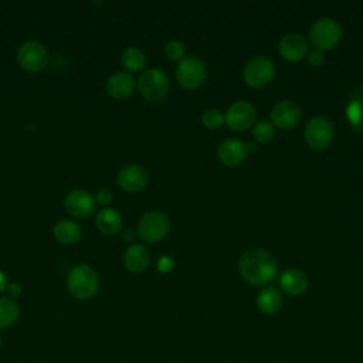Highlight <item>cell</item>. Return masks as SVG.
Segmentation results:
<instances>
[{"mask_svg": "<svg viewBox=\"0 0 363 363\" xmlns=\"http://www.w3.org/2000/svg\"><path fill=\"white\" fill-rule=\"evenodd\" d=\"M308 146L313 150H325L333 142L335 126L326 116L318 115L308 121L303 130Z\"/></svg>", "mask_w": 363, "mask_h": 363, "instance_id": "obj_5", "label": "cell"}, {"mask_svg": "<svg viewBox=\"0 0 363 363\" xmlns=\"http://www.w3.org/2000/svg\"><path fill=\"white\" fill-rule=\"evenodd\" d=\"M274 135H275V126L271 122L259 121L252 128V136L259 143L269 142L274 138Z\"/></svg>", "mask_w": 363, "mask_h": 363, "instance_id": "obj_25", "label": "cell"}, {"mask_svg": "<svg viewBox=\"0 0 363 363\" xmlns=\"http://www.w3.org/2000/svg\"><path fill=\"white\" fill-rule=\"evenodd\" d=\"M302 118L301 106L289 99L277 102L271 109V123L279 129L295 128Z\"/></svg>", "mask_w": 363, "mask_h": 363, "instance_id": "obj_11", "label": "cell"}, {"mask_svg": "<svg viewBox=\"0 0 363 363\" xmlns=\"http://www.w3.org/2000/svg\"><path fill=\"white\" fill-rule=\"evenodd\" d=\"M308 61H309V64L311 65H313V67H319V65H322L323 64V61H325V55H323V51H320V50H312L311 52H308Z\"/></svg>", "mask_w": 363, "mask_h": 363, "instance_id": "obj_29", "label": "cell"}, {"mask_svg": "<svg viewBox=\"0 0 363 363\" xmlns=\"http://www.w3.org/2000/svg\"><path fill=\"white\" fill-rule=\"evenodd\" d=\"M64 208L77 218H86L95 210V200L85 190H72L64 199Z\"/></svg>", "mask_w": 363, "mask_h": 363, "instance_id": "obj_15", "label": "cell"}, {"mask_svg": "<svg viewBox=\"0 0 363 363\" xmlns=\"http://www.w3.org/2000/svg\"><path fill=\"white\" fill-rule=\"evenodd\" d=\"M362 363H363V362H362Z\"/></svg>", "mask_w": 363, "mask_h": 363, "instance_id": "obj_37", "label": "cell"}, {"mask_svg": "<svg viewBox=\"0 0 363 363\" xmlns=\"http://www.w3.org/2000/svg\"><path fill=\"white\" fill-rule=\"evenodd\" d=\"M201 122H203L204 128L214 130V129H218V128L223 125V122H224V115H223L218 109L210 108V109H206V111L203 112V115H201Z\"/></svg>", "mask_w": 363, "mask_h": 363, "instance_id": "obj_26", "label": "cell"}, {"mask_svg": "<svg viewBox=\"0 0 363 363\" xmlns=\"http://www.w3.org/2000/svg\"><path fill=\"white\" fill-rule=\"evenodd\" d=\"M95 224H96V228L102 234L112 235V234H116L121 230V227H122V217H121V214L115 208L106 207V208H102L96 214Z\"/></svg>", "mask_w": 363, "mask_h": 363, "instance_id": "obj_21", "label": "cell"}, {"mask_svg": "<svg viewBox=\"0 0 363 363\" xmlns=\"http://www.w3.org/2000/svg\"><path fill=\"white\" fill-rule=\"evenodd\" d=\"M112 199H113V194H112V191H111L109 189H106V187H104V189L98 190L96 196L94 197L95 203H98V204H101V206H106V204H109V203L112 201Z\"/></svg>", "mask_w": 363, "mask_h": 363, "instance_id": "obj_28", "label": "cell"}, {"mask_svg": "<svg viewBox=\"0 0 363 363\" xmlns=\"http://www.w3.org/2000/svg\"><path fill=\"white\" fill-rule=\"evenodd\" d=\"M173 261L170 259V258H167V257H162L160 259H159V262H157V269L160 271V272H169L172 268H173Z\"/></svg>", "mask_w": 363, "mask_h": 363, "instance_id": "obj_30", "label": "cell"}, {"mask_svg": "<svg viewBox=\"0 0 363 363\" xmlns=\"http://www.w3.org/2000/svg\"><path fill=\"white\" fill-rule=\"evenodd\" d=\"M149 251L142 244L130 245L123 254V265L130 272H142L149 265Z\"/></svg>", "mask_w": 363, "mask_h": 363, "instance_id": "obj_20", "label": "cell"}, {"mask_svg": "<svg viewBox=\"0 0 363 363\" xmlns=\"http://www.w3.org/2000/svg\"><path fill=\"white\" fill-rule=\"evenodd\" d=\"M10 292L18 294V292H20V286H18V285H16V284H13V285H11V288H10Z\"/></svg>", "mask_w": 363, "mask_h": 363, "instance_id": "obj_34", "label": "cell"}, {"mask_svg": "<svg viewBox=\"0 0 363 363\" xmlns=\"http://www.w3.org/2000/svg\"><path fill=\"white\" fill-rule=\"evenodd\" d=\"M20 316V308L11 298H0V329L13 326Z\"/></svg>", "mask_w": 363, "mask_h": 363, "instance_id": "obj_23", "label": "cell"}, {"mask_svg": "<svg viewBox=\"0 0 363 363\" xmlns=\"http://www.w3.org/2000/svg\"><path fill=\"white\" fill-rule=\"evenodd\" d=\"M257 308L264 315H275L281 311L284 305V298L281 292L274 286L264 288L257 296Z\"/></svg>", "mask_w": 363, "mask_h": 363, "instance_id": "obj_19", "label": "cell"}, {"mask_svg": "<svg viewBox=\"0 0 363 363\" xmlns=\"http://www.w3.org/2000/svg\"><path fill=\"white\" fill-rule=\"evenodd\" d=\"M138 89L143 99L150 104H159L167 96L170 89V81L162 69L150 68L143 71L139 77Z\"/></svg>", "mask_w": 363, "mask_h": 363, "instance_id": "obj_3", "label": "cell"}, {"mask_svg": "<svg viewBox=\"0 0 363 363\" xmlns=\"http://www.w3.org/2000/svg\"><path fill=\"white\" fill-rule=\"evenodd\" d=\"M274 75H275V65L269 58L264 55H257L251 58L242 69V78L245 84L251 88L265 86L272 81Z\"/></svg>", "mask_w": 363, "mask_h": 363, "instance_id": "obj_8", "label": "cell"}, {"mask_svg": "<svg viewBox=\"0 0 363 363\" xmlns=\"http://www.w3.org/2000/svg\"><path fill=\"white\" fill-rule=\"evenodd\" d=\"M17 60L23 69L28 72H40L48 62V52L41 43L30 40L18 47Z\"/></svg>", "mask_w": 363, "mask_h": 363, "instance_id": "obj_9", "label": "cell"}, {"mask_svg": "<svg viewBox=\"0 0 363 363\" xmlns=\"http://www.w3.org/2000/svg\"><path fill=\"white\" fill-rule=\"evenodd\" d=\"M281 57L289 62L302 61L309 52V44L302 34L288 33L278 43Z\"/></svg>", "mask_w": 363, "mask_h": 363, "instance_id": "obj_13", "label": "cell"}, {"mask_svg": "<svg viewBox=\"0 0 363 363\" xmlns=\"http://www.w3.org/2000/svg\"><path fill=\"white\" fill-rule=\"evenodd\" d=\"M169 228L170 221L167 216L163 211L150 210L139 218L136 233L146 242H159L166 237Z\"/></svg>", "mask_w": 363, "mask_h": 363, "instance_id": "obj_6", "label": "cell"}, {"mask_svg": "<svg viewBox=\"0 0 363 363\" xmlns=\"http://www.w3.org/2000/svg\"><path fill=\"white\" fill-rule=\"evenodd\" d=\"M241 278L250 285H265L277 277L278 265L275 258L264 248H250L238 262Z\"/></svg>", "mask_w": 363, "mask_h": 363, "instance_id": "obj_1", "label": "cell"}, {"mask_svg": "<svg viewBox=\"0 0 363 363\" xmlns=\"http://www.w3.org/2000/svg\"><path fill=\"white\" fill-rule=\"evenodd\" d=\"M245 150H247V153L248 152H255L257 150V145L254 142H247L245 143Z\"/></svg>", "mask_w": 363, "mask_h": 363, "instance_id": "obj_32", "label": "cell"}, {"mask_svg": "<svg viewBox=\"0 0 363 363\" xmlns=\"http://www.w3.org/2000/svg\"><path fill=\"white\" fill-rule=\"evenodd\" d=\"M135 78L129 72H115L106 81V91L115 99H126L135 91Z\"/></svg>", "mask_w": 363, "mask_h": 363, "instance_id": "obj_18", "label": "cell"}, {"mask_svg": "<svg viewBox=\"0 0 363 363\" xmlns=\"http://www.w3.org/2000/svg\"><path fill=\"white\" fill-rule=\"evenodd\" d=\"M0 346H1V337H0Z\"/></svg>", "mask_w": 363, "mask_h": 363, "instance_id": "obj_35", "label": "cell"}, {"mask_svg": "<svg viewBox=\"0 0 363 363\" xmlns=\"http://www.w3.org/2000/svg\"><path fill=\"white\" fill-rule=\"evenodd\" d=\"M255 108L248 101H237L228 106L224 113V122L228 129L234 132H242L254 125Z\"/></svg>", "mask_w": 363, "mask_h": 363, "instance_id": "obj_10", "label": "cell"}, {"mask_svg": "<svg viewBox=\"0 0 363 363\" xmlns=\"http://www.w3.org/2000/svg\"><path fill=\"white\" fill-rule=\"evenodd\" d=\"M308 286L309 279L302 269L289 268L279 275V288L291 296H299L305 294Z\"/></svg>", "mask_w": 363, "mask_h": 363, "instance_id": "obj_16", "label": "cell"}, {"mask_svg": "<svg viewBox=\"0 0 363 363\" xmlns=\"http://www.w3.org/2000/svg\"><path fill=\"white\" fill-rule=\"evenodd\" d=\"M121 62L129 71H140L146 65V55L138 47H128L121 55Z\"/></svg>", "mask_w": 363, "mask_h": 363, "instance_id": "obj_24", "label": "cell"}, {"mask_svg": "<svg viewBox=\"0 0 363 363\" xmlns=\"http://www.w3.org/2000/svg\"><path fill=\"white\" fill-rule=\"evenodd\" d=\"M362 67H363V64H362Z\"/></svg>", "mask_w": 363, "mask_h": 363, "instance_id": "obj_36", "label": "cell"}, {"mask_svg": "<svg viewBox=\"0 0 363 363\" xmlns=\"http://www.w3.org/2000/svg\"><path fill=\"white\" fill-rule=\"evenodd\" d=\"M247 156L245 143H242L240 139L230 138L220 143L217 149V157L218 160L225 166H237L240 164Z\"/></svg>", "mask_w": 363, "mask_h": 363, "instance_id": "obj_17", "label": "cell"}, {"mask_svg": "<svg viewBox=\"0 0 363 363\" xmlns=\"http://www.w3.org/2000/svg\"><path fill=\"white\" fill-rule=\"evenodd\" d=\"M54 237L61 244H74L81 238V228L71 220H61L54 225Z\"/></svg>", "mask_w": 363, "mask_h": 363, "instance_id": "obj_22", "label": "cell"}, {"mask_svg": "<svg viewBox=\"0 0 363 363\" xmlns=\"http://www.w3.org/2000/svg\"><path fill=\"white\" fill-rule=\"evenodd\" d=\"M6 275L3 274V271H0V291L6 289Z\"/></svg>", "mask_w": 363, "mask_h": 363, "instance_id": "obj_33", "label": "cell"}, {"mask_svg": "<svg viewBox=\"0 0 363 363\" xmlns=\"http://www.w3.org/2000/svg\"><path fill=\"white\" fill-rule=\"evenodd\" d=\"M149 183V173L139 164H128L118 173V184L128 193H138Z\"/></svg>", "mask_w": 363, "mask_h": 363, "instance_id": "obj_14", "label": "cell"}, {"mask_svg": "<svg viewBox=\"0 0 363 363\" xmlns=\"http://www.w3.org/2000/svg\"><path fill=\"white\" fill-rule=\"evenodd\" d=\"M176 79L184 89H196L201 86L207 77L206 65L197 57H184L176 68Z\"/></svg>", "mask_w": 363, "mask_h": 363, "instance_id": "obj_7", "label": "cell"}, {"mask_svg": "<svg viewBox=\"0 0 363 363\" xmlns=\"http://www.w3.org/2000/svg\"><path fill=\"white\" fill-rule=\"evenodd\" d=\"M67 286L74 298L85 301L98 292L99 278L95 269L89 265H75L68 272Z\"/></svg>", "mask_w": 363, "mask_h": 363, "instance_id": "obj_2", "label": "cell"}, {"mask_svg": "<svg viewBox=\"0 0 363 363\" xmlns=\"http://www.w3.org/2000/svg\"><path fill=\"white\" fill-rule=\"evenodd\" d=\"M342 37L339 23L330 17L318 18L309 30V38L316 50L326 51L336 47Z\"/></svg>", "mask_w": 363, "mask_h": 363, "instance_id": "obj_4", "label": "cell"}, {"mask_svg": "<svg viewBox=\"0 0 363 363\" xmlns=\"http://www.w3.org/2000/svg\"><path fill=\"white\" fill-rule=\"evenodd\" d=\"M164 54L169 60L172 61H182L184 58L186 54V48L184 44L179 40H170L164 44Z\"/></svg>", "mask_w": 363, "mask_h": 363, "instance_id": "obj_27", "label": "cell"}, {"mask_svg": "<svg viewBox=\"0 0 363 363\" xmlns=\"http://www.w3.org/2000/svg\"><path fill=\"white\" fill-rule=\"evenodd\" d=\"M345 116L356 133H363V84L354 85L346 95Z\"/></svg>", "mask_w": 363, "mask_h": 363, "instance_id": "obj_12", "label": "cell"}, {"mask_svg": "<svg viewBox=\"0 0 363 363\" xmlns=\"http://www.w3.org/2000/svg\"><path fill=\"white\" fill-rule=\"evenodd\" d=\"M135 238V231L133 230H126L125 233H123V240L125 241H132Z\"/></svg>", "mask_w": 363, "mask_h": 363, "instance_id": "obj_31", "label": "cell"}]
</instances>
